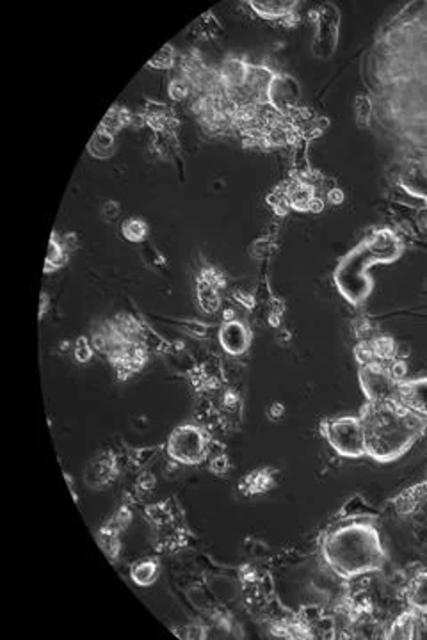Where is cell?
<instances>
[{"label": "cell", "instance_id": "1", "mask_svg": "<svg viewBox=\"0 0 427 640\" xmlns=\"http://www.w3.org/2000/svg\"><path fill=\"white\" fill-rule=\"evenodd\" d=\"M367 439V456L378 463H394L404 456L426 429L423 416L397 401L369 402L360 413Z\"/></svg>", "mask_w": 427, "mask_h": 640}, {"label": "cell", "instance_id": "2", "mask_svg": "<svg viewBox=\"0 0 427 640\" xmlns=\"http://www.w3.org/2000/svg\"><path fill=\"white\" fill-rule=\"evenodd\" d=\"M323 557L337 577L351 580L379 571L386 551L371 523L351 517L324 536Z\"/></svg>", "mask_w": 427, "mask_h": 640}, {"label": "cell", "instance_id": "3", "mask_svg": "<svg viewBox=\"0 0 427 640\" xmlns=\"http://www.w3.org/2000/svg\"><path fill=\"white\" fill-rule=\"evenodd\" d=\"M402 253V244L394 233L378 232L372 239L354 247L335 272V283L342 296L351 304H360L372 290V280L367 277V267L374 262H394Z\"/></svg>", "mask_w": 427, "mask_h": 640}, {"label": "cell", "instance_id": "4", "mask_svg": "<svg viewBox=\"0 0 427 640\" xmlns=\"http://www.w3.org/2000/svg\"><path fill=\"white\" fill-rule=\"evenodd\" d=\"M321 434L338 456L349 459H360L367 456V439L360 416L323 420Z\"/></svg>", "mask_w": 427, "mask_h": 640}, {"label": "cell", "instance_id": "5", "mask_svg": "<svg viewBox=\"0 0 427 640\" xmlns=\"http://www.w3.org/2000/svg\"><path fill=\"white\" fill-rule=\"evenodd\" d=\"M166 452L180 465H199L209 456V438L202 427L192 423L178 425L166 441Z\"/></svg>", "mask_w": 427, "mask_h": 640}, {"label": "cell", "instance_id": "6", "mask_svg": "<svg viewBox=\"0 0 427 640\" xmlns=\"http://www.w3.org/2000/svg\"><path fill=\"white\" fill-rule=\"evenodd\" d=\"M360 384L369 402H386L395 401L399 382L392 379L385 363L374 361L360 367Z\"/></svg>", "mask_w": 427, "mask_h": 640}, {"label": "cell", "instance_id": "7", "mask_svg": "<svg viewBox=\"0 0 427 640\" xmlns=\"http://www.w3.org/2000/svg\"><path fill=\"white\" fill-rule=\"evenodd\" d=\"M338 22H340V15L333 4L324 6L315 13L317 34H315L314 52L321 59H328L333 56L338 42Z\"/></svg>", "mask_w": 427, "mask_h": 640}, {"label": "cell", "instance_id": "8", "mask_svg": "<svg viewBox=\"0 0 427 640\" xmlns=\"http://www.w3.org/2000/svg\"><path fill=\"white\" fill-rule=\"evenodd\" d=\"M267 101L278 113H290L299 101V84L287 75H276L271 80L266 94Z\"/></svg>", "mask_w": 427, "mask_h": 640}, {"label": "cell", "instance_id": "9", "mask_svg": "<svg viewBox=\"0 0 427 640\" xmlns=\"http://www.w3.org/2000/svg\"><path fill=\"white\" fill-rule=\"evenodd\" d=\"M395 401L416 415L427 416V377L399 382Z\"/></svg>", "mask_w": 427, "mask_h": 640}, {"label": "cell", "instance_id": "10", "mask_svg": "<svg viewBox=\"0 0 427 640\" xmlns=\"http://www.w3.org/2000/svg\"><path fill=\"white\" fill-rule=\"evenodd\" d=\"M219 341H221L223 349L228 354L239 356L242 352H246V349L249 347L252 337H249V331H247V327L242 322H239V320H226L223 324L221 331H219Z\"/></svg>", "mask_w": 427, "mask_h": 640}, {"label": "cell", "instance_id": "11", "mask_svg": "<svg viewBox=\"0 0 427 640\" xmlns=\"http://www.w3.org/2000/svg\"><path fill=\"white\" fill-rule=\"evenodd\" d=\"M144 120L159 134H171L173 127L176 125L173 113L164 103H148L147 111H144Z\"/></svg>", "mask_w": 427, "mask_h": 640}, {"label": "cell", "instance_id": "12", "mask_svg": "<svg viewBox=\"0 0 427 640\" xmlns=\"http://www.w3.org/2000/svg\"><path fill=\"white\" fill-rule=\"evenodd\" d=\"M406 599L411 610L416 614H427V573H420L413 577L406 589Z\"/></svg>", "mask_w": 427, "mask_h": 640}, {"label": "cell", "instance_id": "13", "mask_svg": "<svg viewBox=\"0 0 427 640\" xmlns=\"http://www.w3.org/2000/svg\"><path fill=\"white\" fill-rule=\"evenodd\" d=\"M273 482H274V477H273V472H271V470H267V468L256 470V472L249 473V475H247L246 479L240 482L239 489H240V493H244V494H260V493H266V491L273 486Z\"/></svg>", "mask_w": 427, "mask_h": 640}, {"label": "cell", "instance_id": "14", "mask_svg": "<svg viewBox=\"0 0 427 640\" xmlns=\"http://www.w3.org/2000/svg\"><path fill=\"white\" fill-rule=\"evenodd\" d=\"M114 475H116V460H114V457H111V453H104L98 463H93L89 466L87 479L91 482H93V479H97L93 486H104V484L111 482Z\"/></svg>", "mask_w": 427, "mask_h": 640}, {"label": "cell", "instance_id": "15", "mask_svg": "<svg viewBox=\"0 0 427 640\" xmlns=\"http://www.w3.org/2000/svg\"><path fill=\"white\" fill-rule=\"evenodd\" d=\"M87 150H89L91 155L98 158H107L116 151V141H114V135L107 134L101 128H98L94 132V135L91 137L89 144H87Z\"/></svg>", "mask_w": 427, "mask_h": 640}, {"label": "cell", "instance_id": "16", "mask_svg": "<svg viewBox=\"0 0 427 640\" xmlns=\"http://www.w3.org/2000/svg\"><path fill=\"white\" fill-rule=\"evenodd\" d=\"M426 496H427V480L422 484H416L415 487H409V489H406L404 493H402L401 496L395 500V503H397V510L402 514L413 513V510L420 506V502H422Z\"/></svg>", "mask_w": 427, "mask_h": 640}, {"label": "cell", "instance_id": "17", "mask_svg": "<svg viewBox=\"0 0 427 640\" xmlns=\"http://www.w3.org/2000/svg\"><path fill=\"white\" fill-rule=\"evenodd\" d=\"M159 565L155 560H137L132 564L130 577L141 587H148L157 580Z\"/></svg>", "mask_w": 427, "mask_h": 640}, {"label": "cell", "instance_id": "18", "mask_svg": "<svg viewBox=\"0 0 427 640\" xmlns=\"http://www.w3.org/2000/svg\"><path fill=\"white\" fill-rule=\"evenodd\" d=\"M249 4L253 6V9H255L262 18L285 20V16H289L290 13L294 11L296 2H249Z\"/></svg>", "mask_w": 427, "mask_h": 640}, {"label": "cell", "instance_id": "19", "mask_svg": "<svg viewBox=\"0 0 427 640\" xmlns=\"http://www.w3.org/2000/svg\"><path fill=\"white\" fill-rule=\"evenodd\" d=\"M416 633V612H406L390 628L386 639H413Z\"/></svg>", "mask_w": 427, "mask_h": 640}, {"label": "cell", "instance_id": "20", "mask_svg": "<svg viewBox=\"0 0 427 640\" xmlns=\"http://www.w3.org/2000/svg\"><path fill=\"white\" fill-rule=\"evenodd\" d=\"M98 543H100V548L104 550V553L114 560V558L118 557V553H120L121 546L120 532L114 530L109 525H105V527L98 532Z\"/></svg>", "mask_w": 427, "mask_h": 640}, {"label": "cell", "instance_id": "21", "mask_svg": "<svg viewBox=\"0 0 427 640\" xmlns=\"http://www.w3.org/2000/svg\"><path fill=\"white\" fill-rule=\"evenodd\" d=\"M372 349H374L376 360L378 361H392L395 360V354H397V345H395L394 338L390 337H376L372 338Z\"/></svg>", "mask_w": 427, "mask_h": 640}, {"label": "cell", "instance_id": "22", "mask_svg": "<svg viewBox=\"0 0 427 640\" xmlns=\"http://www.w3.org/2000/svg\"><path fill=\"white\" fill-rule=\"evenodd\" d=\"M66 249L61 246L59 239H56V235L50 239L49 244V253H47V262H45V272H52V270H57L59 267L64 265L66 262Z\"/></svg>", "mask_w": 427, "mask_h": 640}, {"label": "cell", "instance_id": "23", "mask_svg": "<svg viewBox=\"0 0 427 640\" xmlns=\"http://www.w3.org/2000/svg\"><path fill=\"white\" fill-rule=\"evenodd\" d=\"M127 123H130V114L125 109H111L107 113V116L104 118L101 125L98 128H101L107 134L114 135L121 127H125Z\"/></svg>", "mask_w": 427, "mask_h": 640}, {"label": "cell", "instance_id": "24", "mask_svg": "<svg viewBox=\"0 0 427 640\" xmlns=\"http://www.w3.org/2000/svg\"><path fill=\"white\" fill-rule=\"evenodd\" d=\"M144 514H147L148 521L155 527H164L173 520V509L168 502L151 503L144 509Z\"/></svg>", "mask_w": 427, "mask_h": 640}, {"label": "cell", "instance_id": "25", "mask_svg": "<svg viewBox=\"0 0 427 640\" xmlns=\"http://www.w3.org/2000/svg\"><path fill=\"white\" fill-rule=\"evenodd\" d=\"M198 301L202 304L203 311L206 313H214L219 308V296L218 289H214L210 284L203 283L198 280Z\"/></svg>", "mask_w": 427, "mask_h": 640}, {"label": "cell", "instance_id": "26", "mask_svg": "<svg viewBox=\"0 0 427 640\" xmlns=\"http://www.w3.org/2000/svg\"><path fill=\"white\" fill-rule=\"evenodd\" d=\"M371 114H372L371 98L365 96V94H360V96L356 98V101H354V118H356V123H358V127H361V128L369 127Z\"/></svg>", "mask_w": 427, "mask_h": 640}, {"label": "cell", "instance_id": "27", "mask_svg": "<svg viewBox=\"0 0 427 640\" xmlns=\"http://www.w3.org/2000/svg\"><path fill=\"white\" fill-rule=\"evenodd\" d=\"M147 233L148 228L141 219H128V221H125L123 235L125 239L130 240V242H141V240H144Z\"/></svg>", "mask_w": 427, "mask_h": 640}, {"label": "cell", "instance_id": "28", "mask_svg": "<svg viewBox=\"0 0 427 640\" xmlns=\"http://www.w3.org/2000/svg\"><path fill=\"white\" fill-rule=\"evenodd\" d=\"M354 358H356V361L360 363V367H364V365H371V363H374V361H378V360H376L374 349H372L371 341H360V344L356 345V347H354Z\"/></svg>", "mask_w": 427, "mask_h": 640}, {"label": "cell", "instance_id": "29", "mask_svg": "<svg viewBox=\"0 0 427 640\" xmlns=\"http://www.w3.org/2000/svg\"><path fill=\"white\" fill-rule=\"evenodd\" d=\"M189 91H191V80L189 79H176L169 84V96L176 101L185 100Z\"/></svg>", "mask_w": 427, "mask_h": 640}, {"label": "cell", "instance_id": "30", "mask_svg": "<svg viewBox=\"0 0 427 640\" xmlns=\"http://www.w3.org/2000/svg\"><path fill=\"white\" fill-rule=\"evenodd\" d=\"M148 64H150L151 68H157V70H164V68L173 66V49L171 46H168V45L162 46V49L159 50L154 57H151L150 63Z\"/></svg>", "mask_w": 427, "mask_h": 640}, {"label": "cell", "instance_id": "31", "mask_svg": "<svg viewBox=\"0 0 427 640\" xmlns=\"http://www.w3.org/2000/svg\"><path fill=\"white\" fill-rule=\"evenodd\" d=\"M75 358L77 361L80 363H86V361L91 360V356H93V347H91L89 340L86 337H79L75 341Z\"/></svg>", "mask_w": 427, "mask_h": 640}, {"label": "cell", "instance_id": "32", "mask_svg": "<svg viewBox=\"0 0 427 640\" xmlns=\"http://www.w3.org/2000/svg\"><path fill=\"white\" fill-rule=\"evenodd\" d=\"M386 368H388V374L392 375V379H394L395 382L404 381V377H406V363H404V361L392 360L388 365H386Z\"/></svg>", "mask_w": 427, "mask_h": 640}, {"label": "cell", "instance_id": "33", "mask_svg": "<svg viewBox=\"0 0 427 640\" xmlns=\"http://www.w3.org/2000/svg\"><path fill=\"white\" fill-rule=\"evenodd\" d=\"M230 470V459L226 456H216L212 460H210V472L218 473V475H223Z\"/></svg>", "mask_w": 427, "mask_h": 640}, {"label": "cell", "instance_id": "34", "mask_svg": "<svg viewBox=\"0 0 427 640\" xmlns=\"http://www.w3.org/2000/svg\"><path fill=\"white\" fill-rule=\"evenodd\" d=\"M271 247H273V244H271L269 240H259V242L253 244V247H252V249H256V253H253V256H256V258H264V256H269L271 253H273V249H271Z\"/></svg>", "mask_w": 427, "mask_h": 640}, {"label": "cell", "instance_id": "35", "mask_svg": "<svg viewBox=\"0 0 427 640\" xmlns=\"http://www.w3.org/2000/svg\"><path fill=\"white\" fill-rule=\"evenodd\" d=\"M118 213H120V205L116 201H107L101 208V215H104L107 221H113L114 218H118Z\"/></svg>", "mask_w": 427, "mask_h": 640}, {"label": "cell", "instance_id": "36", "mask_svg": "<svg viewBox=\"0 0 427 640\" xmlns=\"http://www.w3.org/2000/svg\"><path fill=\"white\" fill-rule=\"evenodd\" d=\"M135 487H137V489H141V491H144V493H150V491L155 487V479L150 475V473H144V475H141L137 479V484H135Z\"/></svg>", "mask_w": 427, "mask_h": 640}, {"label": "cell", "instance_id": "37", "mask_svg": "<svg viewBox=\"0 0 427 640\" xmlns=\"http://www.w3.org/2000/svg\"><path fill=\"white\" fill-rule=\"evenodd\" d=\"M59 242L66 251H71V249H75L77 247V235L75 233H66L63 239H59Z\"/></svg>", "mask_w": 427, "mask_h": 640}, {"label": "cell", "instance_id": "38", "mask_svg": "<svg viewBox=\"0 0 427 640\" xmlns=\"http://www.w3.org/2000/svg\"><path fill=\"white\" fill-rule=\"evenodd\" d=\"M185 330H187L191 334H194V337H203L206 331V327L203 326V324H198V322H189V324H185Z\"/></svg>", "mask_w": 427, "mask_h": 640}, {"label": "cell", "instance_id": "39", "mask_svg": "<svg viewBox=\"0 0 427 640\" xmlns=\"http://www.w3.org/2000/svg\"><path fill=\"white\" fill-rule=\"evenodd\" d=\"M223 402H225L226 408L233 409V408H237V406H239V397H237V395L233 394V391H228V394H225V399H223Z\"/></svg>", "mask_w": 427, "mask_h": 640}, {"label": "cell", "instance_id": "40", "mask_svg": "<svg viewBox=\"0 0 427 640\" xmlns=\"http://www.w3.org/2000/svg\"><path fill=\"white\" fill-rule=\"evenodd\" d=\"M328 198H330V201L333 203V205H338V203L344 201V194H342V191H338V189H333V191L328 192Z\"/></svg>", "mask_w": 427, "mask_h": 640}, {"label": "cell", "instance_id": "41", "mask_svg": "<svg viewBox=\"0 0 427 640\" xmlns=\"http://www.w3.org/2000/svg\"><path fill=\"white\" fill-rule=\"evenodd\" d=\"M308 210H311V212H321V210H323V201H321L317 196H314L310 201V208Z\"/></svg>", "mask_w": 427, "mask_h": 640}, {"label": "cell", "instance_id": "42", "mask_svg": "<svg viewBox=\"0 0 427 640\" xmlns=\"http://www.w3.org/2000/svg\"><path fill=\"white\" fill-rule=\"evenodd\" d=\"M281 415H283V408H281V404H274L273 408H271V416H273V418H280Z\"/></svg>", "mask_w": 427, "mask_h": 640}, {"label": "cell", "instance_id": "43", "mask_svg": "<svg viewBox=\"0 0 427 640\" xmlns=\"http://www.w3.org/2000/svg\"><path fill=\"white\" fill-rule=\"evenodd\" d=\"M45 308H47V296H42V311H39V317H42V315H43V311H45Z\"/></svg>", "mask_w": 427, "mask_h": 640}]
</instances>
